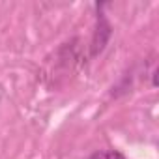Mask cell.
Returning a JSON list of instances; mask_svg holds the SVG:
<instances>
[{
    "label": "cell",
    "instance_id": "6da1fadb",
    "mask_svg": "<svg viewBox=\"0 0 159 159\" xmlns=\"http://www.w3.org/2000/svg\"><path fill=\"white\" fill-rule=\"evenodd\" d=\"M88 159H125V155L120 153L118 150H101V152H94Z\"/></svg>",
    "mask_w": 159,
    "mask_h": 159
}]
</instances>
